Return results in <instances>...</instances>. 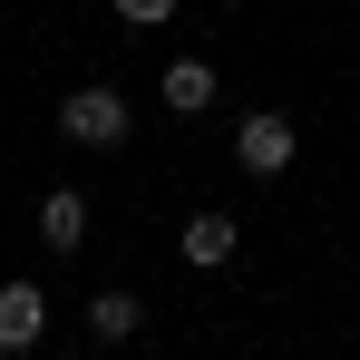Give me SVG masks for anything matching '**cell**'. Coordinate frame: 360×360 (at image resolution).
Instances as JSON below:
<instances>
[{"instance_id": "obj_1", "label": "cell", "mask_w": 360, "mask_h": 360, "mask_svg": "<svg viewBox=\"0 0 360 360\" xmlns=\"http://www.w3.org/2000/svg\"><path fill=\"white\" fill-rule=\"evenodd\" d=\"M59 136L108 156V146H127V136H136V108H127L117 88H98V78H88V88H68V98H59Z\"/></svg>"}, {"instance_id": "obj_2", "label": "cell", "mask_w": 360, "mask_h": 360, "mask_svg": "<svg viewBox=\"0 0 360 360\" xmlns=\"http://www.w3.org/2000/svg\"><path fill=\"white\" fill-rule=\"evenodd\" d=\"M234 166H243V176H283V166H292V117H283V108L243 117V136H234Z\"/></svg>"}, {"instance_id": "obj_3", "label": "cell", "mask_w": 360, "mask_h": 360, "mask_svg": "<svg viewBox=\"0 0 360 360\" xmlns=\"http://www.w3.org/2000/svg\"><path fill=\"white\" fill-rule=\"evenodd\" d=\"M49 331V292L39 283H0V351H30Z\"/></svg>"}, {"instance_id": "obj_4", "label": "cell", "mask_w": 360, "mask_h": 360, "mask_svg": "<svg viewBox=\"0 0 360 360\" xmlns=\"http://www.w3.org/2000/svg\"><path fill=\"white\" fill-rule=\"evenodd\" d=\"M214 88H224V78H214L205 59H176L166 78H156V98H166L176 117H205V108H214Z\"/></svg>"}, {"instance_id": "obj_5", "label": "cell", "mask_w": 360, "mask_h": 360, "mask_svg": "<svg viewBox=\"0 0 360 360\" xmlns=\"http://www.w3.org/2000/svg\"><path fill=\"white\" fill-rule=\"evenodd\" d=\"M39 243H49V253H78V243H88V195H49V205H39Z\"/></svg>"}, {"instance_id": "obj_6", "label": "cell", "mask_w": 360, "mask_h": 360, "mask_svg": "<svg viewBox=\"0 0 360 360\" xmlns=\"http://www.w3.org/2000/svg\"><path fill=\"white\" fill-rule=\"evenodd\" d=\"M185 263H205V273H214V263H234V214H185Z\"/></svg>"}, {"instance_id": "obj_7", "label": "cell", "mask_w": 360, "mask_h": 360, "mask_svg": "<svg viewBox=\"0 0 360 360\" xmlns=\"http://www.w3.org/2000/svg\"><path fill=\"white\" fill-rule=\"evenodd\" d=\"M88 331H98V341H136V331H146V302L136 292H98L88 302Z\"/></svg>"}, {"instance_id": "obj_8", "label": "cell", "mask_w": 360, "mask_h": 360, "mask_svg": "<svg viewBox=\"0 0 360 360\" xmlns=\"http://www.w3.org/2000/svg\"><path fill=\"white\" fill-rule=\"evenodd\" d=\"M108 10H117L127 30H166V20H176V0H108Z\"/></svg>"}]
</instances>
